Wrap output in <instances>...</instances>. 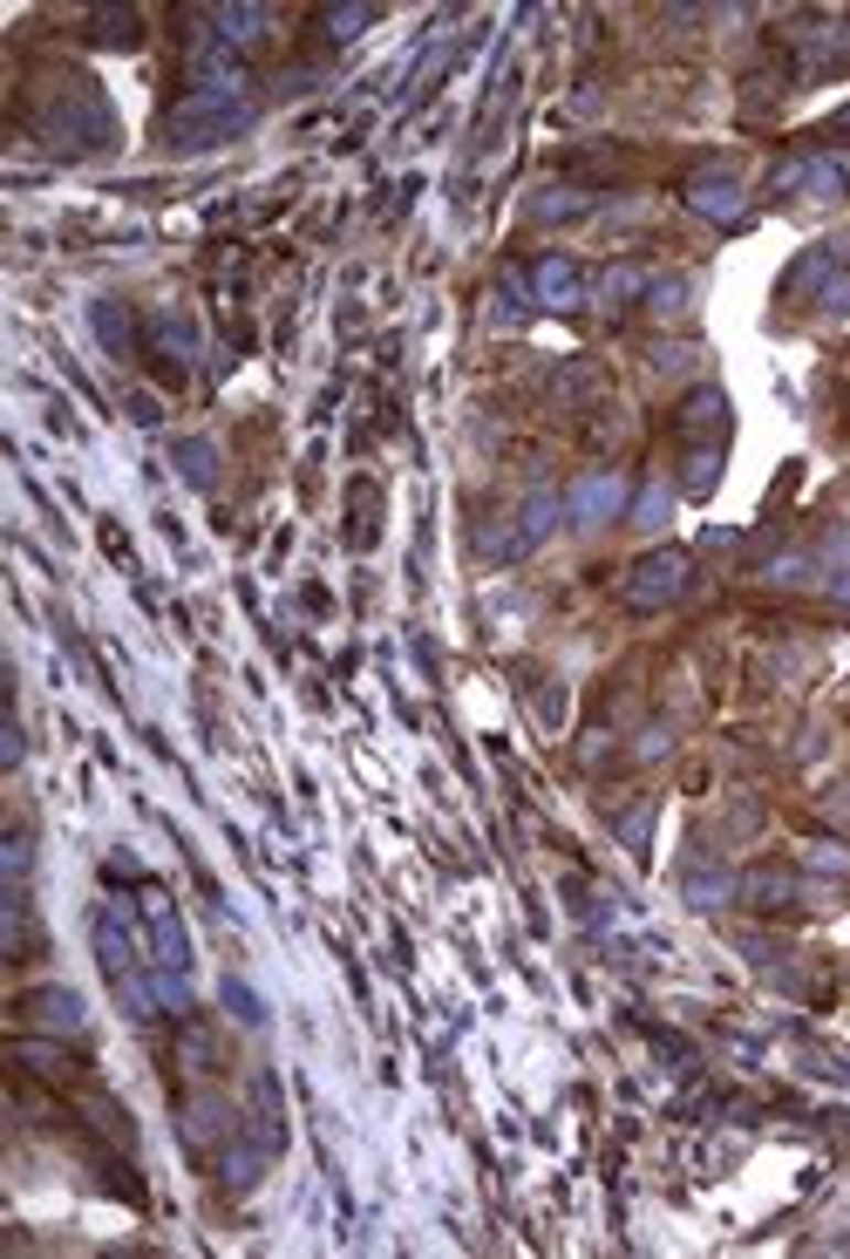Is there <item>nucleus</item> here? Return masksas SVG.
<instances>
[{"label":"nucleus","mask_w":850,"mask_h":1259,"mask_svg":"<svg viewBox=\"0 0 850 1259\" xmlns=\"http://www.w3.org/2000/svg\"><path fill=\"white\" fill-rule=\"evenodd\" d=\"M558 510H564V504H558V491H538L531 504H524V518H517V538H524V552H531V545H545V531L558 525Z\"/></svg>","instance_id":"obj_8"},{"label":"nucleus","mask_w":850,"mask_h":1259,"mask_svg":"<svg viewBox=\"0 0 850 1259\" xmlns=\"http://www.w3.org/2000/svg\"><path fill=\"white\" fill-rule=\"evenodd\" d=\"M803 864H809V872H837V879H843V872H850V851H843V844H809Z\"/></svg>","instance_id":"obj_21"},{"label":"nucleus","mask_w":850,"mask_h":1259,"mask_svg":"<svg viewBox=\"0 0 850 1259\" xmlns=\"http://www.w3.org/2000/svg\"><path fill=\"white\" fill-rule=\"evenodd\" d=\"M21 1014H34L42 1029L75 1035V1029H83V994H68V988H42V994H28V1001H21Z\"/></svg>","instance_id":"obj_6"},{"label":"nucleus","mask_w":850,"mask_h":1259,"mask_svg":"<svg viewBox=\"0 0 850 1259\" xmlns=\"http://www.w3.org/2000/svg\"><path fill=\"white\" fill-rule=\"evenodd\" d=\"M660 510H667V491H646V497H639V525H654Z\"/></svg>","instance_id":"obj_23"},{"label":"nucleus","mask_w":850,"mask_h":1259,"mask_svg":"<svg viewBox=\"0 0 850 1259\" xmlns=\"http://www.w3.org/2000/svg\"><path fill=\"white\" fill-rule=\"evenodd\" d=\"M177 463H184V477H191V484H212V463H218V456H212V443H197V437H191V443H177Z\"/></svg>","instance_id":"obj_16"},{"label":"nucleus","mask_w":850,"mask_h":1259,"mask_svg":"<svg viewBox=\"0 0 850 1259\" xmlns=\"http://www.w3.org/2000/svg\"><path fill=\"white\" fill-rule=\"evenodd\" d=\"M728 892H735V885H728V879H714V872H695V879H687V906H728Z\"/></svg>","instance_id":"obj_14"},{"label":"nucleus","mask_w":850,"mask_h":1259,"mask_svg":"<svg viewBox=\"0 0 850 1259\" xmlns=\"http://www.w3.org/2000/svg\"><path fill=\"white\" fill-rule=\"evenodd\" d=\"M592 198H585V191H545V198H538V218H579Z\"/></svg>","instance_id":"obj_19"},{"label":"nucleus","mask_w":850,"mask_h":1259,"mask_svg":"<svg viewBox=\"0 0 850 1259\" xmlns=\"http://www.w3.org/2000/svg\"><path fill=\"white\" fill-rule=\"evenodd\" d=\"M762 579H768V585H803V579H809V559H803V552H783V559L762 566Z\"/></svg>","instance_id":"obj_20"},{"label":"nucleus","mask_w":850,"mask_h":1259,"mask_svg":"<svg viewBox=\"0 0 850 1259\" xmlns=\"http://www.w3.org/2000/svg\"><path fill=\"white\" fill-rule=\"evenodd\" d=\"M714 470H721V456L714 450H695V456H687V477H680V491H714Z\"/></svg>","instance_id":"obj_17"},{"label":"nucleus","mask_w":850,"mask_h":1259,"mask_svg":"<svg viewBox=\"0 0 850 1259\" xmlns=\"http://www.w3.org/2000/svg\"><path fill=\"white\" fill-rule=\"evenodd\" d=\"M14 1062H34V1076H75V1062H68L55 1042H21Z\"/></svg>","instance_id":"obj_12"},{"label":"nucleus","mask_w":850,"mask_h":1259,"mask_svg":"<svg viewBox=\"0 0 850 1259\" xmlns=\"http://www.w3.org/2000/svg\"><path fill=\"white\" fill-rule=\"evenodd\" d=\"M150 341L171 347L177 362H197V334H191V321H177V313H157V321H150Z\"/></svg>","instance_id":"obj_10"},{"label":"nucleus","mask_w":850,"mask_h":1259,"mask_svg":"<svg viewBox=\"0 0 850 1259\" xmlns=\"http://www.w3.org/2000/svg\"><path fill=\"white\" fill-rule=\"evenodd\" d=\"M646 306H654L660 321H680V313H687V280H660V287H646Z\"/></svg>","instance_id":"obj_13"},{"label":"nucleus","mask_w":850,"mask_h":1259,"mask_svg":"<svg viewBox=\"0 0 850 1259\" xmlns=\"http://www.w3.org/2000/svg\"><path fill=\"white\" fill-rule=\"evenodd\" d=\"M721 416H728L721 388H695V396L680 402V437H708V429H721Z\"/></svg>","instance_id":"obj_7"},{"label":"nucleus","mask_w":850,"mask_h":1259,"mask_svg":"<svg viewBox=\"0 0 850 1259\" xmlns=\"http://www.w3.org/2000/svg\"><path fill=\"white\" fill-rule=\"evenodd\" d=\"M225 1001L238 1008V1021H266V1014H259V1001H252V988H238V980H225Z\"/></svg>","instance_id":"obj_22"},{"label":"nucleus","mask_w":850,"mask_h":1259,"mask_svg":"<svg viewBox=\"0 0 850 1259\" xmlns=\"http://www.w3.org/2000/svg\"><path fill=\"white\" fill-rule=\"evenodd\" d=\"M252 123V103H225V96H184L171 116H164V130L184 143V150H205L232 130H246Z\"/></svg>","instance_id":"obj_1"},{"label":"nucleus","mask_w":850,"mask_h":1259,"mask_svg":"<svg viewBox=\"0 0 850 1259\" xmlns=\"http://www.w3.org/2000/svg\"><path fill=\"white\" fill-rule=\"evenodd\" d=\"M96 334H103V347H116V354H130V347H137V334H130V313L116 306V300H103V306H96Z\"/></svg>","instance_id":"obj_11"},{"label":"nucleus","mask_w":850,"mask_h":1259,"mask_svg":"<svg viewBox=\"0 0 850 1259\" xmlns=\"http://www.w3.org/2000/svg\"><path fill=\"white\" fill-rule=\"evenodd\" d=\"M830 600H843V606H850V572H837V579H830Z\"/></svg>","instance_id":"obj_24"},{"label":"nucleus","mask_w":850,"mask_h":1259,"mask_svg":"<svg viewBox=\"0 0 850 1259\" xmlns=\"http://www.w3.org/2000/svg\"><path fill=\"white\" fill-rule=\"evenodd\" d=\"M184 1137H191V1151H212V1137H225V1104L197 1096V1104L184 1110Z\"/></svg>","instance_id":"obj_9"},{"label":"nucleus","mask_w":850,"mask_h":1259,"mask_svg":"<svg viewBox=\"0 0 850 1259\" xmlns=\"http://www.w3.org/2000/svg\"><path fill=\"white\" fill-rule=\"evenodd\" d=\"M531 293H538V306H551V313H572V306L585 300V280H579V266H572V259H538Z\"/></svg>","instance_id":"obj_5"},{"label":"nucleus","mask_w":850,"mask_h":1259,"mask_svg":"<svg viewBox=\"0 0 850 1259\" xmlns=\"http://www.w3.org/2000/svg\"><path fill=\"white\" fill-rule=\"evenodd\" d=\"M320 21H327V34H334V42H354V34L375 21V8H334V14H320Z\"/></svg>","instance_id":"obj_18"},{"label":"nucleus","mask_w":850,"mask_h":1259,"mask_svg":"<svg viewBox=\"0 0 850 1259\" xmlns=\"http://www.w3.org/2000/svg\"><path fill=\"white\" fill-rule=\"evenodd\" d=\"M620 504H626V477H620V470H592V477L564 497L572 525H605V518H620Z\"/></svg>","instance_id":"obj_3"},{"label":"nucleus","mask_w":850,"mask_h":1259,"mask_svg":"<svg viewBox=\"0 0 850 1259\" xmlns=\"http://www.w3.org/2000/svg\"><path fill=\"white\" fill-rule=\"evenodd\" d=\"M646 287H654V280H646V272L620 266V272H605V280H599V300H633V293H646Z\"/></svg>","instance_id":"obj_15"},{"label":"nucleus","mask_w":850,"mask_h":1259,"mask_svg":"<svg viewBox=\"0 0 850 1259\" xmlns=\"http://www.w3.org/2000/svg\"><path fill=\"white\" fill-rule=\"evenodd\" d=\"M687 205H695L701 218H714V225H735L742 218V184L728 171H701L695 184H687Z\"/></svg>","instance_id":"obj_4"},{"label":"nucleus","mask_w":850,"mask_h":1259,"mask_svg":"<svg viewBox=\"0 0 850 1259\" xmlns=\"http://www.w3.org/2000/svg\"><path fill=\"white\" fill-rule=\"evenodd\" d=\"M687 572H695V559H687V552H674V545H667V552H646V559L626 572V585H620V593H626V606L654 613V606H667V600H680V593H687Z\"/></svg>","instance_id":"obj_2"}]
</instances>
